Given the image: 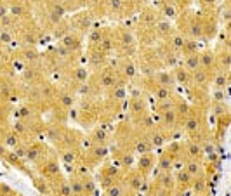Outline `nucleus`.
Here are the masks:
<instances>
[{
  "mask_svg": "<svg viewBox=\"0 0 231 196\" xmlns=\"http://www.w3.org/2000/svg\"><path fill=\"white\" fill-rule=\"evenodd\" d=\"M70 186H71V193L73 194H77V193L83 194V182L82 181H73V182H70Z\"/></svg>",
  "mask_w": 231,
  "mask_h": 196,
  "instance_id": "32",
  "label": "nucleus"
},
{
  "mask_svg": "<svg viewBox=\"0 0 231 196\" xmlns=\"http://www.w3.org/2000/svg\"><path fill=\"white\" fill-rule=\"evenodd\" d=\"M157 30H158V33L167 35V33H170L172 24H170V23H167V21H160V23H157Z\"/></svg>",
  "mask_w": 231,
  "mask_h": 196,
  "instance_id": "29",
  "label": "nucleus"
},
{
  "mask_svg": "<svg viewBox=\"0 0 231 196\" xmlns=\"http://www.w3.org/2000/svg\"><path fill=\"white\" fill-rule=\"evenodd\" d=\"M11 12H12L14 16H21V14H23V7H19V5H14V7L11 9Z\"/></svg>",
  "mask_w": 231,
  "mask_h": 196,
  "instance_id": "54",
  "label": "nucleus"
},
{
  "mask_svg": "<svg viewBox=\"0 0 231 196\" xmlns=\"http://www.w3.org/2000/svg\"><path fill=\"white\" fill-rule=\"evenodd\" d=\"M42 172H44V175L45 177H54V175H57V173H59V167H57V163L56 162H51V163H47V165L44 167V170H42Z\"/></svg>",
  "mask_w": 231,
  "mask_h": 196,
  "instance_id": "14",
  "label": "nucleus"
},
{
  "mask_svg": "<svg viewBox=\"0 0 231 196\" xmlns=\"http://www.w3.org/2000/svg\"><path fill=\"white\" fill-rule=\"evenodd\" d=\"M24 56H26V59L33 61V59H37V57H38V54L35 52V50H24Z\"/></svg>",
  "mask_w": 231,
  "mask_h": 196,
  "instance_id": "52",
  "label": "nucleus"
},
{
  "mask_svg": "<svg viewBox=\"0 0 231 196\" xmlns=\"http://www.w3.org/2000/svg\"><path fill=\"white\" fill-rule=\"evenodd\" d=\"M61 104L64 106V108H70L71 104H73V97H71V95H61Z\"/></svg>",
  "mask_w": 231,
  "mask_h": 196,
  "instance_id": "44",
  "label": "nucleus"
},
{
  "mask_svg": "<svg viewBox=\"0 0 231 196\" xmlns=\"http://www.w3.org/2000/svg\"><path fill=\"white\" fill-rule=\"evenodd\" d=\"M151 156H146V155H142L141 156V160H139V170H141L142 173H146V172H149L151 170Z\"/></svg>",
  "mask_w": 231,
  "mask_h": 196,
  "instance_id": "17",
  "label": "nucleus"
},
{
  "mask_svg": "<svg viewBox=\"0 0 231 196\" xmlns=\"http://www.w3.org/2000/svg\"><path fill=\"white\" fill-rule=\"evenodd\" d=\"M30 110L28 108H19V118H28L30 116Z\"/></svg>",
  "mask_w": 231,
  "mask_h": 196,
  "instance_id": "53",
  "label": "nucleus"
},
{
  "mask_svg": "<svg viewBox=\"0 0 231 196\" xmlns=\"http://www.w3.org/2000/svg\"><path fill=\"white\" fill-rule=\"evenodd\" d=\"M101 50L103 52H108V50H111V47H113V44H111V40L110 38H101Z\"/></svg>",
  "mask_w": 231,
  "mask_h": 196,
  "instance_id": "43",
  "label": "nucleus"
},
{
  "mask_svg": "<svg viewBox=\"0 0 231 196\" xmlns=\"http://www.w3.org/2000/svg\"><path fill=\"white\" fill-rule=\"evenodd\" d=\"M155 80H157L158 85H164V87L174 85V76H172V71H158V73H155Z\"/></svg>",
  "mask_w": 231,
  "mask_h": 196,
  "instance_id": "3",
  "label": "nucleus"
},
{
  "mask_svg": "<svg viewBox=\"0 0 231 196\" xmlns=\"http://www.w3.org/2000/svg\"><path fill=\"white\" fill-rule=\"evenodd\" d=\"M125 97V87L123 85H116L113 90V99H123Z\"/></svg>",
  "mask_w": 231,
  "mask_h": 196,
  "instance_id": "41",
  "label": "nucleus"
},
{
  "mask_svg": "<svg viewBox=\"0 0 231 196\" xmlns=\"http://www.w3.org/2000/svg\"><path fill=\"white\" fill-rule=\"evenodd\" d=\"M105 193H106V194H110V196H118V194H122V193H123V188L118 184V182H115V184L105 188Z\"/></svg>",
  "mask_w": 231,
  "mask_h": 196,
  "instance_id": "19",
  "label": "nucleus"
},
{
  "mask_svg": "<svg viewBox=\"0 0 231 196\" xmlns=\"http://www.w3.org/2000/svg\"><path fill=\"white\" fill-rule=\"evenodd\" d=\"M186 155L190 156V158H198V156L201 155V147L198 146L196 142L190 141V142H186Z\"/></svg>",
  "mask_w": 231,
  "mask_h": 196,
  "instance_id": "11",
  "label": "nucleus"
},
{
  "mask_svg": "<svg viewBox=\"0 0 231 196\" xmlns=\"http://www.w3.org/2000/svg\"><path fill=\"white\" fill-rule=\"evenodd\" d=\"M26 156L30 160H37L38 158V147H33V149H26Z\"/></svg>",
  "mask_w": 231,
  "mask_h": 196,
  "instance_id": "48",
  "label": "nucleus"
},
{
  "mask_svg": "<svg viewBox=\"0 0 231 196\" xmlns=\"http://www.w3.org/2000/svg\"><path fill=\"white\" fill-rule=\"evenodd\" d=\"M136 71H137V70H136V66L132 63H127L125 66H123V73H125V76H129V78H132V76L136 75Z\"/></svg>",
  "mask_w": 231,
  "mask_h": 196,
  "instance_id": "39",
  "label": "nucleus"
},
{
  "mask_svg": "<svg viewBox=\"0 0 231 196\" xmlns=\"http://www.w3.org/2000/svg\"><path fill=\"white\" fill-rule=\"evenodd\" d=\"M172 49H175V50H183V47H184V37H181V35H174L172 37Z\"/></svg>",
  "mask_w": 231,
  "mask_h": 196,
  "instance_id": "25",
  "label": "nucleus"
},
{
  "mask_svg": "<svg viewBox=\"0 0 231 196\" xmlns=\"http://www.w3.org/2000/svg\"><path fill=\"white\" fill-rule=\"evenodd\" d=\"M101 38H103V35H101V31H94V33H90V42L92 44H99L101 42Z\"/></svg>",
  "mask_w": 231,
  "mask_h": 196,
  "instance_id": "47",
  "label": "nucleus"
},
{
  "mask_svg": "<svg viewBox=\"0 0 231 196\" xmlns=\"http://www.w3.org/2000/svg\"><path fill=\"white\" fill-rule=\"evenodd\" d=\"M196 68H200L198 54H188V56L184 57V70H186V71H195Z\"/></svg>",
  "mask_w": 231,
  "mask_h": 196,
  "instance_id": "5",
  "label": "nucleus"
},
{
  "mask_svg": "<svg viewBox=\"0 0 231 196\" xmlns=\"http://www.w3.org/2000/svg\"><path fill=\"white\" fill-rule=\"evenodd\" d=\"M155 97H157L158 101H170L172 94H170V90H169V87L158 85V89L155 90Z\"/></svg>",
  "mask_w": 231,
  "mask_h": 196,
  "instance_id": "12",
  "label": "nucleus"
},
{
  "mask_svg": "<svg viewBox=\"0 0 231 196\" xmlns=\"http://www.w3.org/2000/svg\"><path fill=\"white\" fill-rule=\"evenodd\" d=\"M191 73H193V82L196 83V85H203V83L209 80L207 70H203V68H196L195 71H191Z\"/></svg>",
  "mask_w": 231,
  "mask_h": 196,
  "instance_id": "8",
  "label": "nucleus"
},
{
  "mask_svg": "<svg viewBox=\"0 0 231 196\" xmlns=\"http://www.w3.org/2000/svg\"><path fill=\"white\" fill-rule=\"evenodd\" d=\"M99 83L103 87H116V78H115V75H113L111 71L105 70V71L101 73V76H99Z\"/></svg>",
  "mask_w": 231,
  "mask_h": 196,
  "instance_id": "4",
  "label": "nucleus"
},
{
  "mask_svg": "<svg viewBox=\"0 0 231 196\" xmlns=\"http://www.w3.org/2000/svg\"><path fill=\"white\" fill-rule=\"evenodd\" d=\"M214 83H216V89H226V85H228V76H226V73H224V71H217Z\"/></svg>",
  "mask_w": 231,
  "mask_h": 196,
  "instance_id": "18",
  "label": "nucleus"
},
{
  "mask_svg": "<svg viewBox=\"0 0 231 196\" xmlns=\"http://www.w3.org/2000/svg\"><path fill=\"white\" fill-rule=\"evenodd\" d=\"M172 76H174V82L188 83V80H190V71H186L184 68H175L174 73H172Z\"/></svg>",
  "mask_w": 231,
  "mask_h": 196,
  "instance_id": "10",
  "label": "nucleus"
},
{
  "mask_svg": "<svg viewBox=\"0 0 231 196\" xmlns=\"http://www.w3.org/2000/svg\"><path fill=\"white\" fill-rule=\"evenodd\" d=\"M184 130L190 134H195L200 130V120H198L196 116H190L186 120V123H184Z\"/></svg>",
  "mask_w": 231,
  "mask_h": 196,
  "instance_id": "9",
  "label": "nucleus"
},
{
  "mask_svg": "<svg viewBox=\"0 0 231 196\" xmlns=\"http://www.w3.org/2000/svg\"><path fill=\"white\" fill-rule=\"evenodd\" d=\"M5 14H9V11H7V7H5L4 4H0V19L4 18Z\"/></svg>",
  "mask_w": 231,
  "mask_h": 196,
  "instance_id": "56",
  "label": "nucleus"
},
{
  "mask_svg": "<svg viewBox=\"0 0 231 196\" xmlns=\"http://www.w3.org/2000/svg\"><path fill=\"white\" fill-rule=\"evenodd\" d=\"M4 155H5V147L0 146V156H4Z\"/></svg>",
  "mask_w": 231,
  "mask_h": 196,
  "instance_id": "59",
  "label": "nucleus"
},
{
  "mask_svg": "<svg viewBox=\"0 0 231 196\" xmlns=\"http://www.w3.org/2000/svg\"><path fill=\"white\" fill-rule=\"evenodd\" d=\"M5 146H9V147H16V146H19V137H18V134L16 132H12V134H7L5 136Z\"/></svg>",
  "mask_w": 231,
  "mask_h": 196,
  "instance_id": "22",
  "label": "nucleus"
},
{
  "mask_svg": "<svg viewBox=\"0 0 231 196\" xmlns=\"http://www.w3.org/2000/svg\"><path fill=\"white\" fill-rule=\"evenodd\" d=\"M110 5H111V9H113V11H120V9L123 7L122 0H110Z\"/></svg>",
  "mask_w": 231,
  "mask_h": 196,
  "instance_id": "49",
  "label": "nucleus"
},
{
  "mask_svg": "<svg viewBox=\"0 0 231 196\" xmlns=\"http://www.w3.org/2000/svg\"><path fill=\"white\" fill-rule=\"evenodd\" d=\"M142 123H144L146 127H151V125H153V120H151L149 116H144V118H142Z\"/></svg>",
  "mask_w": 231,
  "mask_h": 196,
  "instance_id": "58",
  "label": "nucleus"
},
{
  "mask_svg": "<svg viewBox=\"0 0 231 196\" xmlns=\"http://www.w3.org/2000/svg\"><path fill=\"white\" fill-rule=\"evenodd\" d=\"M59 2H63V4H64V2H71V0H59Z\"/></svg>",
  "mask_w": 231,
  "mask_h": 196,
  "instance_id": "60",
  "label": "nucleus"
},
{
  "mask_svg": "<svg viewBox=\"0 0 231 196\" xmlns=\"http://www.w3.org/2000/svg\"><path fill=\"white\" fill-rule=\"evenodd\" d=\"M165 134H153L151 136V141H149V144L151 146H155V147H158V146H164L165 144Z\"/></svg>",
  "mask_w": 231,
  "mask_h": 196,
  "instance_id": "23",
  "label": "nucleus"
},
{
  "mask_svg": "<svg viewBox=\"0 0 231 196\" xmlns=\"http://www.w3.org/2000/svg\"><path fill=\"white\" fill-rule=\"evenodd\" d=\"M190 33L193 35V37H200L203 31H201V24H191V28H190Z\"/></svg>",
  "mask_w": 231,
  "mask_h": 196,
  "instance_id": "45",
  "label": "nucleus"
},
{
  "mask_svg": "<svg viewBox=\"0 0 231 196\" xmlns=\"http://www.w3.org/2000/svg\"><path fill=\"white\" fill-rule=\"evenodd\" d=\"M16 147H18V146H16ZM16 155H18V158L26 156V147H18V149H16Z\"/></svg>",
  "mask_w": 231,
  "mask_h": 196,
  "instance_id": "55",
  "label": "nucleus"
},
{
  "mask_svg": "<svg viewBox=\"0 0 231 196\" xmlns=\"http://www.w3.org/2000/svg\"><path fill=\"white\" fill-rule=\"evenodd\" d=\"M226 97H228V94H226L224 89H216V92H214V101L216 102H224Z\"/></svg>",
  "mask_w": 231,
  "mask_h": 196,
  "instance_id": "33",
  "label": "nucleus"
},
{
  "mask_svg": "<svg viewBox=\"0 0 231 196\" xmlns=\"http://www.w3.org/2000/svg\"><path fill=\"white\" fill-rule=\"evenodd\" d=\"M221 61H223L224 70H228V68H229V54H223V56H221Z\"/></svg>",
  "mask_w": 231,
  "mask_h": 196,
  "instance_id": "51",
  "label": "nucleus"
},
{
  "mask_svg": "<svg viewBox=\"0 0 231 196\" xmlns=\"http://www.w3.org/2000/svg\"><path fill=\"white\" fill-rule=\"evenodd\" d=\"M131 111H134V113H142L144 111V104L141 102V99H132V102H131Z\"/></svg>",
  "mask_w": 231,
  "mask_h": 196,
  "instance_id": "27",
  "label": "nucleus"
},
{
  "mask_svg": "<svg viewBox=\"0 0 231 196\" xmlns=\"http://www.w3.org/2000/svg\"><path fill=\"white\" fill-rule=\"evenodd\" d=\"M127 184L131 186L132 189H136V191H139V189H141V186H142V179H141V175H134V177H131Z\"/></svg>",
  "mask_w": 231,
  "mask_h": 196,
  "instance_id": "28",
  "label": "nucleus"
},
{
  "mask_svg": "<svg viewBox=\"0 0 231 196\" xmlns=\"http://www.w3.org/2000/svg\"><path fill=\"white\" fill-rule=\"evenodd\" d=\"M149 147V141H139V144L136 146V153H141V155H146Z\"/></svg>",
  "mask_w": 231,
  "mask_h": 196,
  "instance_id": "37",
  "label": "nucleus"
},
{
  "mask_svg": "<svg viewBox=\"0 0 231 196\" xmlns=\"http://www.w3.org/2000/svg\"><path fill=\"white\" fill-rule=\"evenodd\" d=\"M0 193H16V191H14V189H11V188H7V186L0 184Z\"/></svg>",
  "mask_w": 231,
  "mask_h": 196,
  "instance_id": "57",
  "label": "nucleus"
},
{
  "mask_svg": "<svg viewBox=\"0 0 231 196\" xmlns=\"http://www.w3.org/2000/svg\"><path fill=\"white\" fill-rule=\"evenodd\" d=\"M94 141H96V144H105V141H106L105 128H99V130H96V132H94Z\"/></svg>",
  "mask_w": 231,
  "mask_h": 196,
  "instance_id": "30",
  "label": "nucleus"
},
{
  "mask_svg": "<svg viewBox=\"0 0 231 196\" xmlns=\"http://www.w3.org/2000/svg\"><path fill=\"white\" fill-rule=\"evenodd\" d=\"M120 44H122V45H125V47H132L136 44L134 35H132L129 30L122 31V33H120Z\"/></svg>",
  "mask_w": 231,
  "mask_h": 196,
  "instance_id": "13",
  "label": "nucleus"
},
{
  "mask_svg": "<svg viewBox=\"0 0 231 196\" xmlns=\"http://www.w3.org/2000/svg\"><path fill=\"white\" fill-rule=\"evenodd\" d=\"M89 193H96V182L92 179H87L83 182V194H89Z\"/></svg>",
  "mask_w": 231,
  "mask_h": 196,
  "instance_id": "31",
  "label": "nucleus"
},
{
  "mask_svg": "<svg viewBox=\"0 0 231 196\" xmlns=\"http://www.w3.org/2000/svg\"><path fill=\"white\" fill-rule=\"evenodd\" d=\"M122 162H123V167H131L134 163V155H123Z\"/></svg>",
  "mask_w": 231,
  "mask_h": 196,
  "instance_id": "46",
  "label": "nucleus"
},
{
  "mask_svg": "<svg viewBox=\"0 0 231 196\" xmlns=\"http://www.w3.org/2000/svg\"><path fill=\"white\" fill-rule=\"evenodd\" d=\"M198 63H200V68L209 70V68H212V66H214L216 57H214V54L210 52V50H205L203 54H200V56H198Z\"/></svg>",
  "mask_w": 231,
  "mask_h": 196,
  "instance_id": "2",
  "label": "nucleus"
},
{
  "mask_svg": "<svg viewBox=\"0 0 231 196\" xmlns=\"http://www.w3.org/2000/svg\"><path fill=\"white\" fill-rule=\"evenodd\" d=\"M164 121L167 125H174L175 123V118H177V110L175 108H172V110H167V111H164Z\"/></svg>",
  "mask_w": 231,
  "mask_h": 196,
  "instance_id": "16",
  "label": "nucleus"
},
{
  "mask_svg": "<svg viewBox=\"0 0 231 196\" xmlns=\"http://www.w3.org/2000/svg\"><path fill=\"white\" fill-rule=\"evenodd\" d=\"M191 181H193V177H191L190 173L186 172L184 168H179L177 170V175H175V182L181 186H190Z\"/></svg>",
  "mask_w": 231,
  "mask_h": 196,
  "instance_id": "7",
  "label": "nucleus"
},
{
  "mask_svg": "<svg viewBox=\"0 0 231 196\" xmlns=\"http://www.w3.org/2000/svg\"><path fill=\"white\" fill-rule=\"evenodd\" d=\"M16 132H23V134H24V132H26V125H24V123H23V121L21 120H19V121H16Z\"/></svg>",
  "mask_w": 231,
  "mask_h": 196,
  "instance_id": "50",
  "label": "nucleus"
},
{
  "mask_svg": "<svg viewBox=\"0 0 231 196\" xmlns=\"http://www.w3.org/2000/svg\"><path fill=\"white\" fill-rule=\"evenodd\" d=\"M61 160H63L66 165H70V163H75V153H73V151H63Z\"/></svg>",
  "mask_w": 231,
  "mask_h": 196,
  "instance_id": "34",
  "label": "nucleus"
},
{
  "mask_svg": "<svg viewBox=\"0 0 231 196\" xmlns=\"http://www.w3.org/2000/svg\"><path fill=\"white\" fill-rule=\"evenodd\" d=\"M92 153L96 158H103V156L108 155V147L105 146V144H96V146L92 147Z\"/></svg>",
  "mask_w": 231,
  "mask_h": 196,
  "instance_id": "24",
  "label": "nucleus"
},
{
  "mask_svg": "<svg viewBox=\"0 0 231 196\" xmlns=\"http://www.w3.org/2000/svg\"><path fill=\"white\" fill-rule=\"evenodd\" d=\"M61 45L66 47V49L70 50V49H77V47H80V44L77 45V38L71 37V35H66V37L63 38V44H61Z\"/></svg>",
  "mask_w": 231,
  "mask_h": 196,
  "instance_id": "20",
  "label": "nucleus"
},
{
  "mask_svg": "<svg viewBox=\"0 0 231 196\" xmlns=\"http://www.w3.org/2000/svg\"><path fill=\"white\" fill-rule=\"evenodd\" d=\"M12 35L9 33V30H0V44H11Z\"/></svg>",
  "mask_w": 231,
  "mask_h": 196,
  "instance_id": "40",
  "label": "nucleus"
},
{
  "mask_svg": "<svg viewBox=\"0 0 231 196\" xmlns=\"http://www.w3.org/2000/svg\"><path fill=\"white\" fill-rule=\"evenodd\" d=\"M162 14H164L165 18H169V19H174V18H177L179 11H177L175 5H165L164 11H162Z\"/></svg>",
  "mask_w": 231,
  "mask_h": 196,
  "instance_id": "21",
  "label": "nucleus"
},
{
  "mask_svg": "<svg viewBox=\"0 0 231 196\" xmlns=\"http://www.w3.org/2000/svg\"><path fill=\"white\" fill-rule=\"evenodd\" d=\"M57 193H59V194H73V193H71V186H70V182H66V181L61 182L59 188H57Z\"/></svg>",
  "mask_w": 231,
  "mask_h": 196,
  "instance_id": "36",
  "label": "nucleus"
},
{
  "mask_svg": "<svg viewBox=\"0 0 231 196\" xmlns=\"http://www.w3.org/2000/svg\"><path fill=\"white\" fill-rule=\"evenodd\" d=\"M160 184L164 186L165 189H172L175 186V177L170 172H162L160 173Z\"/></svg>",
  "mask_w": 231,
  "mask_h": 196,
  "instance_id": "6",
  "label": "nucleus"
},
{
  "mask_svg": "<svg viewBox=\"0 0 231 196\" xmlns=\"http://www.w3.org/2000/svg\"><path fill=\"white\" fill-rule=\"evenodd\" d=\"M172 163H174V160L170 158L169 155H162V158H160V170L162 172H170L172 170Z\"/></svg>",
  "mask_w": 231,
  "mask_h": 196,
  "instance_id": "15",
  "label": "nucleus"
},
{
  "mask_svg": "<svg viewBox=\"0 0 231 196\" xmlns=\"http://www.w3.org/2000/svg\"><path fill=\"white\" fill-rule=\"evenodd\" d=\"M193 186V191L195 193H203L205 189H207V182L203 181V179H196V181H191V184Z\"/></svg>",
  "mask_w": 231,
  "mask_h": 196,
  "instance_id": "26",
  "label": "nucleus"
},
{
  "mask_svg": "<svg viewBox=\"0 0 231 196\" xmlns=\"http://www.w3.org/2000/svg\"><path fill=\"white\" fill-rule=\"evenodd\" d=\"M183 168L190 173L191 177H196V175H200V172H201V165H200V162H198L196 158H190L188 162H184Z\"/></svg>",
  "mask_w": 231,
  "mask_h": 196,
  "instance_id": "1",
  "label": "nucleus"
},
{
  "mask_svg": "<svg viewBox=\"0 0 231 196\" xmlns=\"http://www.w3.org/2000/svg\"><path fill=\"white\" fill-rule=\"evenodd\" d=\"M73 78L75 80H78V82H85V78H87V71L83 68H77L73 71Z\"/></svg>",
  "mask_w": 231,
  "mask_h": 196,
  "instance_id": "35",
  "label": "nucleus"
},
{
  "mask_svg": "<svg viewBox=\"0 0 231 196\" xmlns=\"http://www.w3.org/2000/svg\"><path fill=\"white\" fill-rule=\"evenodd\" d=\"M183 49L186 50V52H190V54H196V42L195 40H186Z\"/></svg>",
  "mask_w": 231,
  "mask_h": 196,
  "instance_id": "38",
  "label": "nucleus"
},
{
  "mask_svg": "<svg viewBox=\"0 0 231 196\" xmlns=\"http://www.w3.org/2000/svg\"><path fill=\"white\" fill-rule=\"evenodd\" d=\"M35 189L37 191H40V193H47L49 189H47V181H44V179H38V181H35Z\"/></svg>",
  "mask_w": 231,
  "mask_h": 196,
  "instance_id": "42",
  "label": "nucleus"
}]
</instances>
